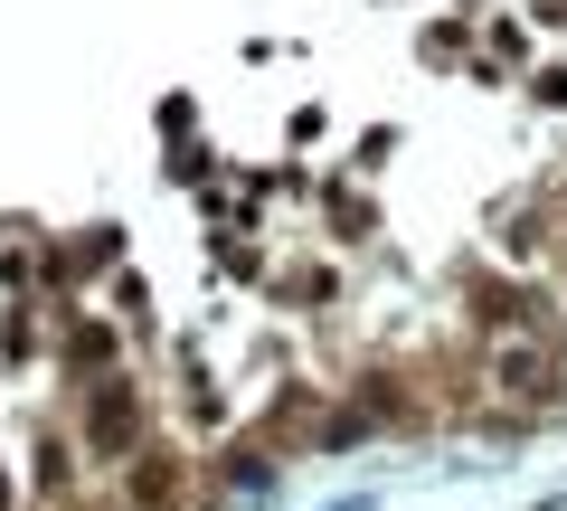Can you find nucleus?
Returning <instances> with one entry per match:
<instances>
[{
	"label": "nucleus",
	"instance_id": "1",
	"mask_svg": "<svg viewBox=\"0 0 567 511\" xmlns=\"http://www.w3.org/2000/svg\"><path fill=\"white\" fill-rule=\"evenodd\" d=\"M142 427H152V408H142L133 379H95L85 389V417H76V446L104 454V464H123V454H142Z\"/></svg>",
	"mask_w": 567,
	"mask_h": 511
},
{
	"label": "nucleus",
	"instance_id": "2",
	"mask_svg": "<svg viewBox=\"0 0 567 511\" xmlns=\"http://www.w3.org/2000/svg\"><path fill=\"white\" fill-rule=\"evenodd\" d=\"M492 389H502V398H558V350L502 341V350H492Z\"/></svg>",
	"mask_w": 567,
	"mask_h": 511
},
{
	"label": "nucleus",
	"instance_id": "3",
	"mask_svg": "<svg viewBox=\"0 0 567 511\" xmlns=\"http://www.w3.org/2000/svg\"><path fill=\"white\" fill-rule=\"evenodd\" d=\"M66 369H76V379H114V323L76 313V323H66Z\"/></svg>",
	"mask_w": 567,
	"mask_h": 511
},
{
	"label": "nucleus",
	"instance_id": "4",
	"mask_svg": "<svg viewBox=\"0 0 567 511\" xmlns=\"http://www.w3.org/2000/svg\"><path fill=\"white\" fill-rule=\"evenodd\" d=\"M181 473H189L181 454H133V502H142V511H162L171 492H181Z\"/></svg>",
	"mask_w": 567,
	"mask_h": 511
},
{
	"label": "nucleus",
	"instance_id": "5",
	"mask_svg": "<svg viewBox=\"0 0 567 511\" xmlns=\"http://www.w3.org/2000/svg\"><path fill=\"white\" fill-rule=\"evenodd\" d=\"M39 483H48V492H66V446H58V436L39 446Z\"/></svg>",
	"mask_w": 567,
	"mask_h": 511
},
{
	"label": "nucleus",
	"instance_id": "6",
	"mask_svg": "<svg viewBox=\"0 0 567 511\" xmlns=\"http://www.w3.org/2000/svg\"><path fill=\"white\" fill-rule=\"evenodd\" d=\"M539 104H567V67H539V85H529Z\"/></svg>",
	"mask_w": 567,
	"mask_h": 511
},
{
	"label": "nucleus",
	"instance_id": "7",
	"mask_svg": "<svg viewBox=\"0 0 567 511\" xmlns=\"http://www.w3.org/2000/svg\"><path fill=\"white\" fill-rule=\"evenodd\" d=\"M10 502H20V483H10V473H0V511H10Z\"/></svg>",
	"mask_w": 567,
	"mask_h": 511
}]
</instances>
